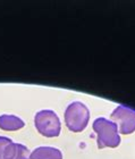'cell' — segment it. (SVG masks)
Wrapping results in <instances>:
<instances>
[{
    "label": "cell",
    "mask_w": 135,
    "mask_h": 159,
    "mask_svg": "<svg viewBox=\"0 0 135 159\" xmlns=\"http://www.w3.org/2000/svg\"><path fill=\"white\" fill-rule=\"evenodd\" d=\"M25 123L20 117L14 115H1L0 116V129L3 131H18L23 129Z\"/></svg>",
    "instance_id": "cell-6"
},
{
    "label": "cell",
    "mask_w": 135,
    "mask_h": 159,
    "mask_svg": "<svg viewBox=\"0 0 135 159\" xmlns=\"http://www.w3.org/2000/svg\"><path fill=\"white\" fill-rule=\"evenodd\" d=\"M111 122L118 127L122 134H132L135 131V109L125 105L116 107L111 113Z\"/></svg>",
    "instance_id": "cell-4"
},
{
    "label": "cell",
    "mask_w": 135,
    "mask_h": 159,
    "mask_svg": "<svg viewBox=\"0 0 135 159\" xmlns=\"http://www.w3.org/2000/svg\"><path fill=\"white\" fill-rule=\"evenodd\" d=\"M30 150L20 143H14L9 159H30Z\"/></svg>",
    "instance_id": "cell-7"
},
{
    "label": "cell",
    "mask_w": 135,
    "mask_h": 159,
    "mask_svg": "<svg viewBox=\"0 0 135 159\" xmlns=\"http://www.w3.org/2000/svg\"><path fill=\"white\" fill-rule=\"evenodd\" d=\"M90 119L89 108L81 101L69 103L65 110V124L74 133L82 132L86 129Z\"/></svg>",
    "instance_id": "cell-2"
},
{
    "label": "cell",
    "mask_w": 135,
    "mask_h": 159,
    "mask_svg": "<svg viewBox=\"0 0 135 159\" xmlns=\"http://www.w3.org/2000/svg\"><path fill=\"white\" fill-rule=\"evenodd\" d=\"M93 131L97 134L98 148H116L120 144L118 127L115 123L103 117H99L93 122Z\"/></svg>",
    "instance_id": "cell-1"
},
{
    "label": "cell",
    "mask_w": 135,
    "mask_h": 159,
    "mask_svg": "<svg viewBox=\"0 0 135 159\" xmlns=\"http://www.w3.org/2000/svg\"><path fill=\"white\" fill-rule=\"evenodd\" d=\"M34 125L38 132L46 138H57L60 134V119L53 110H40L34 116Z\"/></svg>",
    "instance_id": "cell-3"
},
{
    "label": "cell",
    "mask_w": 135,
    "mask_h": 159,
    "mask_svg": "<svg viewBox=\"0 0 135 159\" xmlns=\"http://www.w3.org/2000/svg\"><path fill=\"white\" fill-rule=\"evenodd\" d=\"M13 143V140L9 138L0 136V159H9L10 148Z\"/></svg>",
    "instance_id": "cell-8"
},
{
    "label": "cell",
    "mask_w": 135,
    "mask_h": 159,
    "mask_svg": "<svg viewBox=\"0 0 135 159\" xmlns=\"http://www.w3.org/2000/svg\"><path fill=\"white\" fill-rule=\"evenodd\" d=\"M31 159H63V153L53 147H38L31 152Z\"/></svg>",
    "instance_id": "cell-5"
}]
</instances>
